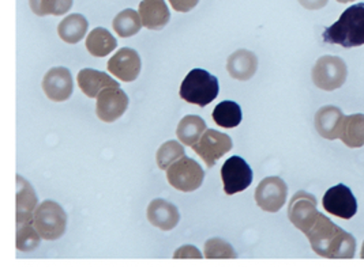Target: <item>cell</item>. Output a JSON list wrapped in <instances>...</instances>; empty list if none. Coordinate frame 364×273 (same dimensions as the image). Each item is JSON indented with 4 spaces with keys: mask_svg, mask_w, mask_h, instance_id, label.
<instances>
[{
    "mask_svg": "<svg viewBox=\"0 0 364 273\" xmlns=\"http://www.w3.org/2000/svg\"><path fill=\"white\" fill-rule=\"evenodd\" d=\"M315 253L325 258H353L356 240L346 230L333 223L323 213H318L314 223L304 234Z\"/></svg>",
    "mask_w": 364,
    "mask_h": 273,
    "instance_id": "cell-1",
    "label": "cell"
},
{
    "mask_svg": "<svg viewBox=\"0 0 364 273\" xmlns=\"http://www.w3.org/2000/svg\"><path fill=\"white\" fill-rule=\"evenodd\" d=\"M326 44H337L344 48L364 45V3L347 9L340 19L322 33Z\"/></svg>",
    "mask_w": 364,
    "mask_h": 273,
    "instance_id": "cell-2",
    "label": "cell"
},
{
    "mask_svg": "<svg viewBox=\"0 0 364 273\" xmlns=\"http://www.w3.org/2000/svg\"><path fill=\"white\" fill-rule=\"evenodd\" d=\"M218 93V79L200 68H194L186 75L179 91L183 101L191 105H198L200 108L213 102Z\"/></svg>",
    "mask_w": 364,
    "mask_h": 273,
    "instance_id": "cell-3",
    "label": "cell"
},
{
    "mask_svg": "<svg viewBox=\"0 0 364 273\" xmlns=\"http://www.w3.org/2000/svg\"><path fill=\"white\" fill-rule=\"evenodd\" d=\"M33 225L43 240H59L66 233V212L58 203L46 200L34 211Z\"/></svg>",
    "mask_w": 364,
    "mask_h": 273,
    "instance_id": "cell-4",
    "label": "cell"
},
{
    "mask_svg": "<svg viewBox=\"0 0 364 273\" xmlns=\"http://www.w3.org/2000/svg\"><path fill=\"white\" fill-rule=\"evenodd\" d=\"M205 172L198 162L182 157L166 169V179L169 185L181 192H194L202 185Z\"/></svg>",
    "mask_w": 364,
    "mask_h": 273,
    "instance_id": "cell-5",
    "label": "cell"
},
{
    "mask_svg": "<svg viewBox=\"0 0 364 273\" xmlns=\"http://www.w3.org/2000/svg\"><path fill=\"white\" fill-rule=\"evenodd\" d=\"M347 75L346 62L337 56H322L313 68V82L323 91L340 89L347 81Z\"/></svg>",
    "mask_w": 364,
    "mask_h": 273,
    "instance_id": "cell-6",
    "label": "cell"
},
{
    "mask_svg": "<svg viewBox=\"0 0 364 273\" xmlns=\"http://www.w3.org/2000/svg\"><path fill=\"white\" fill-rule=\"evenodd\" d=\"M233 147L230 135L218 132L215 129H206L198 143L191 145L193 151L197 152L202 161L210 169L215 162L228 154Z\"/></svg>",
    "mask_w": 364,
    "mask_h": 273,
    "instance_id": "cell-7",
    "label": "cell"
},
{
    "mask_svg": "<svg viewBox=\"0 0 364 273\" xmlns=\"http://www.w3.org/2000/svg\"><path fill=\"white\" fill-rule=\"evenodd\" d=\"M221 179L224 192L228 196L243 192L252 182V170L243 158L235 155L224 162L221 167Z\"/></svg>",
    "mask_w": 364,
    "mask_h": 273,
    "instance_id": "cell-8",
    "label": "cell"
},
{
    "mask_svg": "<svg viewBox=\"0 0 364 273\" xmlns=\"http://www.w3.org/2000/svg\"><path fill=\"white\" fill-rule=\"evenodd\" d=\"M288 186L279 177H266L258 184L254 199L258 207L265 212H279L287 203Z\"/></svg>",
    "mask_w": 364,
    "mask_h": 273,
    "instance_id": "cell-9",
    "label": "cell"
},
{
    "mask_svg": "<svg viewBox=\"0 0 364 273\" xmlns=\"http://www.w3.org/2000/svg\"><path fill=\"white\" fill-rule=\"evenodd\" d=\"M318 213L316 199L311 193L299 191L292 196L288 206V218L303 234H306L310 225L314 223Z\"/></svg>",
    "mask_w": 364,
    "mask_h": 273,
    "instance_id": "cell-10",
    "label": "cell"
},
{
    "mask_svg": "<svg viewBox=\"0 0 364 273\" xmlns=\"http://www.w3.org/2000/svg\"><path fill=\"white\" fill-rule=\"evenodd\" d=\"M129 108V96L120 87H105L96 102V114L104 123L119 120Z\"/></svg>",
    "mask_w": 364,
    "mask_h": 273,
    "instance_id": "cell-11",
    "label": "cell"
},
{
    "mask_svg": "<svg viewBox=\"0 0 364 273\" xmlns=\"http://www.w3.org/2000/svg\"><path fill=\"white\" fill-rule=\"evenodd\" d=\"M323 209L341 219H352L358 212V201L352 191L344 184H338L325 193Z\"/></svg>",
    "mask_w": 364,
    "mask_h": 273,
    "instance_id": "cell-12",
    "label": "cell"
},
{
    "mask_svg": "<svg viewBox=\"0 0 364 273\" xmlns=\"http://www.w3.org/2000/svg\"><path fill=\"white\" fill-rule=\"evenodd\" d=\"M141 57L136 50L132 48H120L109 59L107 68L119 81L134 82L141 72Z\"/></svg>",
    "mask_w": 364,
    "mask_h": 273,
    "instance_id": "cell-13",
    "label": "cell"
},
{
    "mask_svg": "<svg viewBox=\"0 0 364 273\" xmlns=\"http://www.w3.org/2000/svg\"><path fill=\"white\" fill-rule=\"evenodd\" d=\"M73 77L65 67L50 68L44 75L43 90L53 102H65L73 94Z\"/></svg>",
    "mask_w": 364,
    "mask_h": 273,
    "instance_id": "cell-14",
    "label": "cell"
},
{
    "mask_svg": "<svg viewBox=\"0 0 364 273\" xmlns=\"http://www.w3.org/2000/svg\"><path fill=\"white\" fill-rule=\"evenodd\" d=\"M344 118V113L337 106H323L315 114V129L319 133V136L328 140L340 139Z\"/></svg>",
    "mask_w": 364,
    "mask_h": 273,
    "instance_id": "cell-15",
    "label": "cell"
},
{
    "mask_svg": "<svg viewBox=\"0 0 364 273\" xmlns=\"http://www.w3.org/2000/svg\"><path fill=\"white\" fill-rule=\"evenodd\" d=\"M181 215L178 208L164 199H156L150 201L148 207V221L150 225L163 230L171 231L179 223Z\"/></svg>",
    "mask_w": 364,
    "mask_h": 273,
    "instance_id": "cell-16",
    "label": "cell"
},
{
    "mask_svg": "<svg viewBox=\"0 0 364 273\" xmlns=\"http://www.w3.org/2000/svg\"><path fill=\"white\" fill-rule=\"evenodd\" d=\"M258 69V59L255 53L247 49L233 52L227 62V71L236 81H249Z\"/></svg>",
    "mask_w": 364,
    "mask_h": 273,
    "instance_id": "cell-17",
    "label": "cell"
},
{
    "mask_svg": "<svg viewBox=\"0 0 364 273\" xmlns=\"http://www.w3.org/2000/svg\"><path fill=\"white\" fill-rule=\"evenodd\" d=\"M138 13L142 25L149 30L164 29L171 19V13L164 0H142Z\"/></svg>",
    "mask_w": 364,
    "mask_h": 273,
    "instance_id": "cell-18",
    "label": "cell"
},
{
    "mask_svg": "<svg viewBox=\"0 0 364 273\" xmlns=\"http://www.w3.org/2000/svg\"><path fill=\"white\" fill-rule=\"evenodd\" d=\"M78 86L83 94L89 98H97L105 87H120L119 82L111 78L107 72L92 68H83L78 72Z\"/></svg>",
    "mask_w": 364,
    "mask_h": 273,
    "instance_id": "cell-19",
    "label": "cell"
},
{
    "mask_svg": "<svg viewBox=\"0 0 364 273\" xmlns=\"http://www.w3.org/2000/svg\"><path fill=\"white\" fill-rule=\"evenodd\" d=\"M37 194L33 186L17 176V225L33 222L34 211L37 208Z\"/></svg>",
    "mask_w": 364,
    "mask_h": 273,
    "instance_id": "cell-20",
    "label": "cell"
},
{
    "mask_svg": "<svg viewBox=\"0 0 364 273\" xmlns=\"http://www.w3.org/2000/svg\"><path fill=\"white\" fill-rule=\"evenodd\" d=\"M117 48L115 37L104 28H96L86 37V49L95 57H105Z\"/></svg>",
    "mask_w": 364,
    "mask_h": 273,
    "instance_id": "cell-21",
    "label": "cell"
},
{
    "mask_svg": "<svg viewBox=\"0 0 364 273\" xmlns=\"http://www.w3.org/2000/svg\"><path fill=\"white\" fill-rule=\"evenodd\" d=\"M89 22L81 14L67 16L58 26L59 37L67 44H78L86 35Z\"/></svg>",
    "mask_w": 364,
    "mask_h": 273,
    "instance_id": "cell-22",
    "label": "cell"
},
{
    "mask_svg": "<svg viewBox=\"0 0 364 273\" xmlns=\"http://www.w3.org/2000/svg\"><path fill=\"white\" fill-rule=\"evenodd\" d=\"M340 139L349 148H360L364 145V114L346 116Z\"/></svg>",
    "mask_w": 364,
    "mask_h": 273,
    "instance_id": "cell-23",
    "label": "cell"
},
{
    "mask_svg": "<svg viewBox=\"0 0 364 273\" xmlns=\"http://www.w3.org/2000/svg\"><path fill=\"white\" fill-rule=\"evenodd\" d=\"M206 130V124L199 116H186L183 117L176 128V135L178 139L182 142L184 145H194L198 143L199 139Z\"/></svg>",
    "mask_w": 364,
    "mask_h": 273,
    "instance_id": "cell-24",
    "label": "cell"
},
{
    "mask_svg": "<svg viewBox=\"0 0 364 273\" xmlns=\"http://www.w3.org/2000/svg\"><path fill=\"white\" fill-rule=\"evenodd\" d=\"M213 121L221 128H236L243 120L240 106L233 101L220 102L212 113Z\"/></svg>",
    "mask_w": 364,
    "mask_h": 273,
    "instance_id": "cell-25",
    "label": "cell"
},
{
    "mask_svg": "<svg viewBox=\"0 0 364 273\" xmlns=\"http://www.w3.org/2000/svg\"><path fill=\"white\" fill-rule=\"evenodd\" d=\"M112 26L119 37L127 38L135 35L144 25L139 13H136L133 9H126L115 16Z\"/></svg>",
    "mask_w": 364,
    "mask_h": 273,
    "instance_id": "cell-26",
    "label": "cell"
},
{
    "mask_svg": "<svg viewBox=\"0 0 364 273\" xmlns=\"http://www.w3.org/2000/svg\"><path fill=\"white\" fill-rule=\"evenodd\" d=\"M36 16H65L73 7V0H29Z\"/></svg>",
    "mask_w": 364,
    "mask_h": 273,
    "instance_id": "cell-27",
    "label": "cell"
},
{
    "mask_svg": "<svg viewBox=\"0 0 364 273\" xmlns=\"http://www.w3.org/2000/svg\"><path fill=\"white\" fill-rule=\"evenodd\" d=\"M41 235L36 230L33 222L25 223V225H17V250L19 252H33L34 249L38 247Z\"/></svg>",
    "mask_w": 364,
    "mask_h": 273,
    "instance_id": "cell-28",
    "label": "cell"
},
{
    "mask_svg": "<svg viewBox=\"0 0 364 273\" xmlns=\"http://www.w3.org/2000/svg\"><path fill=\"white\" fill-rule=\"evenodd\" d=\"M184 157V148L179 142L168 140L161 145L156 154V162L159 169L166 170L172 163Z\"/></svg>",
    "mask_w": 364,
    "mask_h": 273,
    "instance_id": "cell-29",
    "label": "cell"
},
{
    "mask_svg": "<svg viewBox=\"0 0 364 273\" xmlns=\"http://www.w3.org/2000/svg\"><path fill=\"white\" fill-rule=\"evenodd\" d=\"M203 256L206 258H237L231 245L221 238H212L206 241Z\"/></svg>",
    "mask_w": 364,
    "mask_h": 273,
    "instance_id": "cell-30",
    "label": "cell"
},
{
    "mask_svg": "<svg viewBox=\"0 0 364 273\" xmlns=\"http://www.w3.org/2000/svg\"><path fill=\"white\" fill-rule=\"evenodd\" d=\"M172 9L178 13H188L197 7L199 0H168Z\"/></svg>",
    "mask_w": 364,
    "mask_h": 273,
    "instance_id": "cell-31",
    "label": "cell"
},
{
    "mask_svg": "<svg viewBox=\"0 0 364 273\" xmlns=\"http://www.w3.org/2000/svg\"><path fill=\"white\" fill-rule=\"evenodd\" d=\"M202 257H205V256L200 255V252H199L198 249H197L196 246H191V245H184L182 247H179V249L175 252V255H173V258Z\"/></svg>",
    "mask_w": 364,
    "mask_h": 273,
    "instance_id": "cell-32",
    "label": "cell"
},
{
    "mask_svg": "<svg viewBox=\"0 0 364 273\" xmlns=\"http://www.w3.org/2000/svg\"><path fill=\"white\" fill-rule=\"evenodd\" d=\"M299 3L307 10H321L329 3V0H299Z\"/></svg>",
    "mask_w": 364,
    "mask_h": 273,
    "instance_id": "cell-33",
    "label": "cell"
},
{
    "mask_svg": "<svg viewBox=\"0 0 364 273\" xmlns=\"http://www.w3.org/2000/svg\"><path fill=\"white\" fill-rule=\"evenodd\" d=\"M338 3H343V4H346V3H350V1H355V0H337Z\"/></svg>",
    "mask_w": 364,
    "mask_h": 273,
    "instance_id": "cell-34",
    "label": "cell"
},
{
    "mask_svg": "<svg viewBox=\"0 0 364 273\" xmlns=\"http://www.w3.org/2000/svg\"><path fill=\"white\" fill-rule=\"evenodd\" d=\"M360 257L364 258V243L363 247H362V253H360Z\"/></svg>",
    "mask_w": 364,
    "mask_h": 273,
    "instance_id": "cell-35",
    "label": "cell"
}]
</instances>
